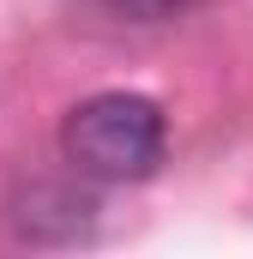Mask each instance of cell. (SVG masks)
<instances>
[{"label": "cell", "mask_w": 253, "mask_h": 259, "mask_svg": "<svg viewBox=\"0 0 253 259\" xmlns=\"http://www.w3.org/2000/svg\"><path fill=\"white\" fill-rule=\"evenodd\" d=\"M91 199L78 187H55V181H36L30 193H18L12 205V229L24 241H78L91 229Z\"/></svg>", "instance_id": "obj_2"}, {"label": "cell", "mask_w": 253, "mask_h": 259, "mask_svg": "<svg viewBox=\"0 0 253 259\" xmlns=\"http://www.w3.org/2000/svg\"><path fill=\"white\" fill-rule=\"evenodd\" d=\"M163 139H169V127H163V109L151 97L103 91L66 115L61 151L91 181H145L163 163Z\"/></svg>", "instance_id": "obj_1"}]
</instances>
